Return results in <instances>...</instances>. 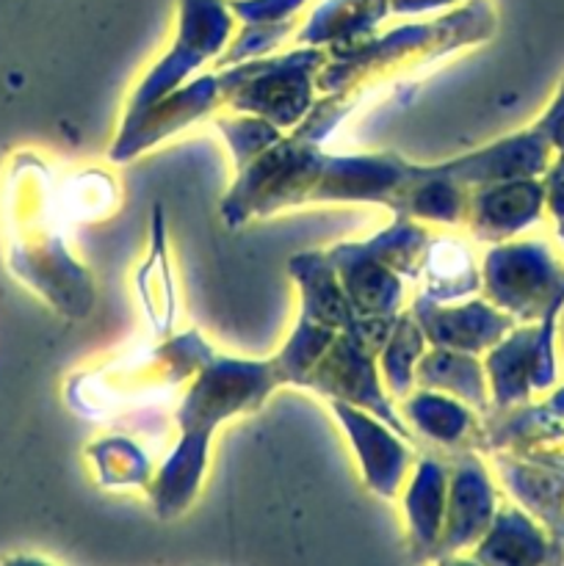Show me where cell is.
<instances>
[{"label":"cell","instance_id":"cell-1","mask_svg":"<svg viewBox=\"0 0 564 566\" xmlns=\"http://www.w3.org/2000/svg\"><path fill=\"white\" fill-rule=\"evenodd\" d=\"M280 385L274 359L219 357L213 352L205 357L197 379L175 412L180 431L175 451L147 486L149 503L160 520L180 517L197 501L213 431L230 418L263 407Z\"/></svg>","mask_w":564,"mask_h":566},{"label":"cell","instance_id":"cell-2","mask_svg":"<svg viewBox=\"0 0 564 566\" xmlns=\"http://www.w3.org/2000/svg\"><path fill=\"white\" fill-rule=\"evenodd\" d=\"M326 48H307L282 55H263L219 72L221 99L236 114H252L274 127H296L313 108V88L326 64Z\"/></svg>","mask_w":564,"mask_h":566},{"label":"cell","instance_id":"cell-3","mask_svg":"<svg viewBox=\"0 0 564 566\" xmlns=\"http://www.w3.org/2000/svg\"><path fill=\"white\" fill-rule=\"evenodd\" d=\"M236 17L227 0H180L177 3V31L171 48L149 66L127 99L125 116H136L188 83V77L208 64L219 61L232 39Z\"/></svg>","mask_w":564,"mask_h":566},{"label":"cell","instance_id":"cell-4","mask_svg":"<svg viewBox=\"0 0 564 566\" xmlns=\"http://www.w3.org/2000/svg\"><path fill=\"white\" fill-rule=\"evenodd\" d=\"M302 387L315 390L326 401H343L365 409V412L385 420L401 437L412 440V429L404 423L401 412L393 403V396L382 385L376 354L370 352V346L359 335V324L341 332L332 340V346L321 354V359L310 370Z\"/></svg>","mask_w":564,"mask_h":566},{"label":"cell","instance_id":"cell-5","mask_svg":"<svg viewBox=\"0 0 564 566\" xmlns=\"http://www.w3.org/2000/svg\"><path fill=\"white\" fill-rule=\"evenodd\" d=\"M484 298L518 318L551 315L564 293L553 287L551 258L540 243H498L481 265Z\"/></svg>","mask_w":564,"mask_h":566},{"label":"cell","instance_id":"cell-6","mask_svg":"<svg viewBox=\"0 0 564 566\" xmlns=\"http://www.w3.org/2000/svg\"><path fill=\"white\" fill-rule=\"evenodd\" d=\"M498 512V492L487 464L470 448H462L448 462V497L442 520L440 545L435 562L473 551L476 542L487 534Z\"/></svg>","mask_w":564,"mask_h":566},{"label":"cell","instance_id":"cell-7","mask_svg":"<svg viewBox=\"0 0 564 566\" xmlns=\"http://www.w3.org/2000/svg\"><path fill=\"white\" fill-rule=\"evenodd\" d=\"M330 409L357 453L365 486L385 501H393L404 490L415 464V453L407 446V437L390 429L382 418L352 407V403L330 401Z\"/></svg>","mask_w":564,"mask_h":566},{"label":"cell","instance_id":"cell-8","mask_svg":"<svg viewBox=\"0 0 564 566\" xmlns=\"http://www.w3.org/2000/svg\"><path fill=\"white\" fill-rule=\"evenodd\" d=\"M409 313L415 315L424 337L435 348H451L462 354L490 352L498 340L514 329V318L490 304L487 298H468V302H435V298L415 293L409 302Z\"/></svg>","mask_w":564,"mask_h":566},{"label":"cell","instance_id":"cell-9","mask_svg":"<svg viewBox=\"0 0 564 566\" xmlns=\"http://www.w3.org/2000/svg\"><path fill=\"white\" fill-rule=\"evenodd\" d=\"M409 180L412 164L393 153L324 155V169L310 202H374L396 213Z\"/></svg>","mask_w":564,"mask_h":566},{"label":"cell","instance_id":"cell-10","mask_svg":"<svg viewBox=\"0 0 564 566\" xmlns=\"http://www.w3.org/2000/svg\"><path fill=\"white\" fill-rule=\"evenodd\" d=\"M221 99V83L219 72L197 77V81L182 83L164 99L149 105L147 111L136 116H125L122 119L119 133H116L114 144H111V160L116 164H127V160L138 158L144 149L155 147L164 138L175 136L191 122L202 119L208 111L216 108Z\"/></svg>","mask_w":564,"mask_h":566},{"label":"cell","instance_id":"cell-11","mask_svg":"<svg viewBox=\"0 0 564 566\" xmlns=\"http://www.w3.org/2000/svg\"><path fill=\"white\" fill-rule=\"evenodd\" d=\"M551 318L553 313L545 315L542 329H512L487 352L484 374L490 379V398L495 409H509L529 396L531 385L545 387L551 381Z\"/></svg>","mask_w":564,"mask_h":566},{"label":"cell","instance_id":"cell-12","mask_svg":"<svg viewBox=\"0 0 564 566\" xmlns=\"http://www.w3.org/2000/svg\"><path fill=\"white\" fill-rule=\"evenodd\" d=\"M542 208V188L534 180H503L470 191L464 224L479 241L503 243L534 224Z\"/></svg>","mask_w":564,"mask_h":566},{"label":"cell","instance_id":"cell-13","mask_svg":"<svg viewBox=\"0 0 564 566\" xmlns=\"http://www.w3.org/2000/svg\"><path fill=\"white\" fill-rule=\"evenodd\" d=\"M448 497V462L440 457L415 459L404 484V520L415 562H435Z\"/></svg>","mask_w":564,"mask_h":566},{"label":"cell","instance_id":"cell-14","mask_svg":"<svg viewBox=\"0 0 564 566\" xmlns=\"http://www.w3.org/2000/svg\"><path fill=\"white\" fill-rule=\"evenodd\" d=\"M470 558L479 566H562L564 553L529 514L498 506L495 520L473 545Z\"/></svg>","mask_w":564,"mask_h":566},{"label":"cell","instance_id":"cell-15","mask_svg":"<svg viewBox=\"0 0 564 566\" xmlns=\"http://www.w3.org/2000/svg\"><path fill=\"white\" fill-rule=\"evenodd\" d=\"M542 166L540 133H518L503 142L490 144L476 153L459 155V158L437 164V169L451 177L459 186H487V182L523 180Z\"/></svg>","mask_w":564,"mask_h":566},{"label":"cell","instance_id":"cell-16","mask_svg":"<svg viewBox=\"0 0 564 566\" xmlns=\"http://www.w3.org/2000/svg\"><path fill=\"white\" fill-rule=\"evenodd\" d=\"M415 387L435 390L468 403L476 412L490 409V387H487L484 365L476 354L451 352V348L429 346L415 368Z\"/></svg>","mask_w":564,"mask_h":566},{"label":"cell","instance_id":"cell-17","mask_svg":"<svg viewBox=\"0 0 564 566\" xmlns=\"http://www.w3.org/2000/svg\"><path fill=\"white\" fill-rule=\"evenodd\" d=\"M387 11L390 0H324L313 20L299 31V44L307 48L330 44V50L352 48L370 39L368 31L385 20Z\"/></svg>","mask_w":564,"mask_h":566},{"label":"cell","instance_id":"cell-18","mask_svg":"<svg viewBox=\"0 0 564 566\" xmlns=\"http://www.w3.org/2000/svg\"><path fill=\"white\" fill-rule=\"evenodd\" d=\"M398 412L401 418H407L409 429L448 451L468 446L470 431L481 426L476 423V409H470L468 403L435 390H420V387L418 392L412 390L401 398Z\"/></svg>","mask_w":564,"mask_h":566},{"label":"cell","instance_id":"cell-19","mask_svg":"<svg viewBox=\"0 0 564 566\" xmlns=\"http://www.w3.org/2000/svg\"><path fill=\"white\" fill-rule=\"evenodd\" d=\"M418 280H424V296L435 302H459L470 298L481 287V269L473 252L459 238H431L426 247L424 269Z\"/></svg>","mask_w":564,"mask_h":566},{"label":"cell","instance_id":"cell-20","mask_svg":"<svg viewBox=\"0 0 564 566\" xmlns=\"http://www.w3.org/2000/svg\"><path fill=\"white\" fill-rule=\"evenodd\" d=\"M492 464H495L503 486L520 501V506L542 520L553 531L556 542H564V481H553L545 470L514 462V457H506L501 451L495 453Z\"/></svg>","mask_w":564,"mask_h":566},{"label":"cell","instance_id":"cell-21","mask_svg":"<svg viewBox=\"0 0 564 566\" xmlns=\"http://www.w3.org/2000/svg\"><path fill=\"white\" fill-rule=\"evenodd\" d=\"M426 348H429V343H426L424 329L418 326L415 315L409 310L398 313L385 346L376 354L382 385L398 401L415 390V368H418V359L424 357Z\"/></svg>","mask_w":564,"mask_h":566},{"label":"cell","instance_id":"cell-22","mask_svg":"<svg viewBox=\"0 0 564 566\" xmlns=\"http://www.w3.org/2000/svg\"><path fill=\"white\" fill-rule=\"evenodd\" d=\"M429 241L431 235L426 232V227L418 224V219L396 216V221H393L390 227H385L382 232L370 235L368 241H363V247L365 252L374 254L379 263H385L387 269L396 271L398 276L418 280L420 269H424Z\"/></svg>","mask_w":564,"mask_h":566},{"label":"cell","instance_id":"cell-23","mask_svg":"<svg viewBox=\"0 0 564 566\" xmlns=\"http://www.w3.org/2000/svg\"><path fill=\"white\" fill-rule=\"evenodd\" d=\"M216 127H219L227 147H230L236 171L243 169L247 164H252L260 153H265L271 144H276L282 138L280 127H274L271 122L252 114L216 116Z\"/></svg>","mask_w":564,"mask_h":566},{"label":"cell","instance_id":"cell-24","mask_svg":"<svg viewBox=\"0 0 564 566\" xmlns=\"http://www.w3.org/2000/svg\"><path fill=\"white\" fill-rule=\"evenodd\" d=\"M296 20L285 22H269V25H243L238 36L230 39L224 53L219 55V70L232 64H241L249 59H263L271 50L280 48L288 36H291Z\"/></svg>","mask_w":564,"mask_h":566},{"label":"cell","instance_id":"cell-25","mask_svg":"<svg viewBox=\"0 0 564 566\" xmlns=\"http://www.w3.org/2000/svg\"><path fill=\"white\" fill-rule=\"evenodd\" d=\"M307 0H227L232 17L241 25H269V22L296 20V11Z\"/></svg>","mask_w":564,"mask_h":566},{"label":"cell","instance_id":"cell-26","mask_svg":"<svg viewBox=\"0 0 564 566\" xmlns=\"http://www.w3.org/2000/svg\"><path fill=\"white\" fill-rule=\"evenodd\" d=\"M0 566H50V564L42 562V558H33V556H11V558H6Z\"/></svg>","mask_w":564,"mask_h":566},{"label":"cell","instance_id":"cell-27","mask_svg":"<svg viewBox=\"0 0 564 566\" xmlns=\"http://www.w3.org/2000/svg\"><path fill=\"white\" fill-rule=\"evenodd\" d=\"M437 566H479L473 558H462V556H446V558H437Z\"/></svg>","mask_w":564,"mask_h":566},{"label":"cell","instance_id":"cell-28","mask_svg":"<svg viewBox=\"0 0 564 566\" xmlns=\"http://www.w3.org/2000/svg\"><path fill=\"white\" fill-rule=\"evenodd\" d=\"M562 566H564V562H562Z\"/></svg>","mask_w":564,"mask_h":566}]
</instances>
